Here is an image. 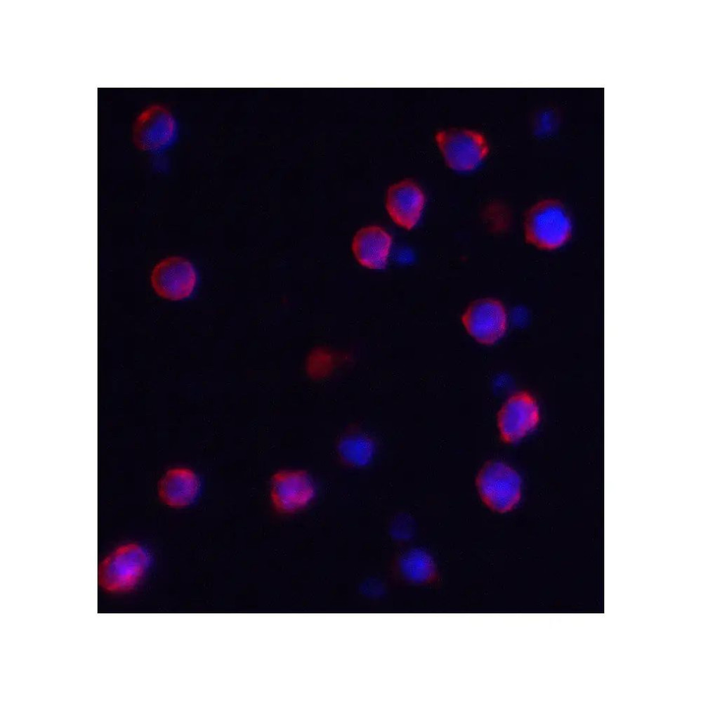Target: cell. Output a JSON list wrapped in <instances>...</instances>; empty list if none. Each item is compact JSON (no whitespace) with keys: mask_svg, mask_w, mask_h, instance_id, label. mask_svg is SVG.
<instances>
[{"mask_svg":"<svg viewBox=\"0 0 701 701\" xmlns=\"http://www.w3.org/2000/svg\"><path fill=\"white\" fill-rule=\"evenodd\" d=\"M573 230L568 209L556 199L538 201L528 209L524 217L525 242L542 250L561 248L571 239Z\"/></svg>","mask_w":701,"mask_h":701,"instance_id":"6da1fadb","label":"cell"},{"mask_svg":"<svg viewBox=\"0 0 701 701\" xmlns=\"http://www.w3.org/2000/svg\"><path fill=\"white\" fill-rule=\"evenodd\" d=\"M151 563L148 550L137 543L122 544L100 563L98 583L106 592L133 591L143 579Z\"/></svg>","mask_w":701,"mask_h":701,"instance_id":"7a4b0ae2","label":"cell"},{"mask_svg":"<svg viewBox=\"0 0 701 701\" xmlns=\"http://www.w3.org/2000/svg\"><path fill=\"white\" fill-rule=\"evenodd\" d=\"M435 140L446 165L457 172L476 169L490 152L485 135L471 129H441L435 133Z\"/></svg>","mask_w":701,"mask_h":701,"instance_id":"3957f363","label":"cell"},{"mask_svg":"<svg viewBox=\"0 0 701 701\" xmlns=\"http://www.w3.org/2000/svg\"><path fill=\"white\" fill-rule=\"evenodd\" d=\"M476 485L484 504L501 513L513 510L521 498L520 476L501 461L485 464L476 476Z\"/></svg>","mask_w":701,"mask_h":701,"instance_id":"277c9868","label":"cell"},{"mask_svg":"<svg viewBox=\"0 0 701 701\" xmlns=\"http://www.w3.org/2000/svg\"><path fill=\"white\" fill-rule=\"evenodd\" d=\"M178 132L176 121L169 110L159 105L144 109L132 129L135 146L144 152L156 153L170 147Z\"/></svg>","mask_w":701,"mask_h":701,"instance_id":"5b68a950","label":"cell"},{"mask_svg":"<svg viewBox=\"0 0 701 701\" xmlns=\"http://www.w3.org/2000/svg\"><path fill=\"white\" fill-rule=\"evenodd\" d=\"M316 486L304 469H283L271 478L270 499L274 509L291 514L306 508L315 499Z\"/></svg>","mask_w":701,"mask_h":701,"instance_id":"8992f818","label":"cell"},{"mask_svg":"<svg viewBox=\"0 0 701 701\" xmlns=\"http://www.w3.org/2000/svg\"><path fill=\"white\" fill-rule=\"evenodd\" d=\"M197 281V272L192 263L179 256L163 258L154 266L150 275L155 292L164 299L174 301L190 297Z\"/></svg>","mask_w":701,"mask_h":701,"instance_id":"52a82bcc","label":"cell"},{"mask_svg":"<svg viewBox=\"0 0 701 701\" xmlns=\"http://www.w3.org/2000/svg\"><path fill=\"white\" fill-rule=\"evenodd\" d=\"M540 421L536 399L528 391L512 394L497 413V426L502 440L516 443L532 433Z\"/></svg>","mask_w":701,"mask_h":701,"instance_id":"ba28073f","label":"cell"},{"mask_svg":"<svg viewBox=\"0 0 701 701\" xmlns=\"http://www.w3.org/2000/svg\"><path fill=\"white\" fill-rule=\"evenodd\" d=\"M466 332L483 345H493L506 333L508 315L503 303L486 298L473 301L461 315Z\"/></svg>","mask_w":701,"mask_h":701,"instance_id":"9c48e42d","label":"cell"},{"mask_svg":"<svg viewBox=\"0 0 701 701\" xmlns=\"http://www.w3.org/2000/svg\"><path fill=\"white\" fill-rule=\"evenodd\" d=\"M425 204L424 191L411 179L398 181L387 190L386 211L392 221L405 230H410L417 225Z\"/></svg>","mask_w":701,"mask_h":701,"instance_id":"30bf717a","label":"cell"},{"mask_svg":"<svg viewBox=\"0 0 701 701\" xmlns=\"http://www.w3.org/2000/svg\"><path fill=\"white\" fill-rule=\"evenodd\" d=\"M393 243L392 236L382 227L367 225L355 234L351 249L357 261L363 267L386 268Z\"/></svg>","mask_w":701,"mask_h":701,"instance_id":"8fae6325","label":"cell"},{"mask_svg":"<svg viewBox=\"0 0 701 701\" xmlns=\"http://www.w3.org/2000/svg\"><path fill=\"white\" fill-rule=\"evenodd\" d=\"M200 480L191 469L176 467L169 469L158 483V495L169 506L181 508L190 505L197 499Z\"/></svg>","mask_w":701,"mask_h":701,"instance_id":"7c38bea8","label":"cell"},{"mask_svg":"<svg viewBox=\"0 0 701 701\" xmlns=\"http://www.w3.org/2000/svg\"><path fill=\"white\" fill-rule=\"evenodd\" d=\"M336 451L340 461L345 466L362 469L373 461L376 451L374 439L360 431H350L337 441Z\"/></svg>","mask_w":701,"mask_h":701,"instance_id":"4fadbf2b","label":"cell"},{"mask_svg":"<svg viewBox=\"0 0 701 701\" xmlns=\"http://www.w3.org/2000/svg\"><path fill=\"white\" fill-rule=\"evenodd\" d=\"M398 566L401 574L412 582H427L436 575L433 558L421 549H412L403 553L399 558Z\"/></svg>","mask_w":701,"mask_h":701,"instance_id":"5bb4252c","label":"cell"}]
</instances>
